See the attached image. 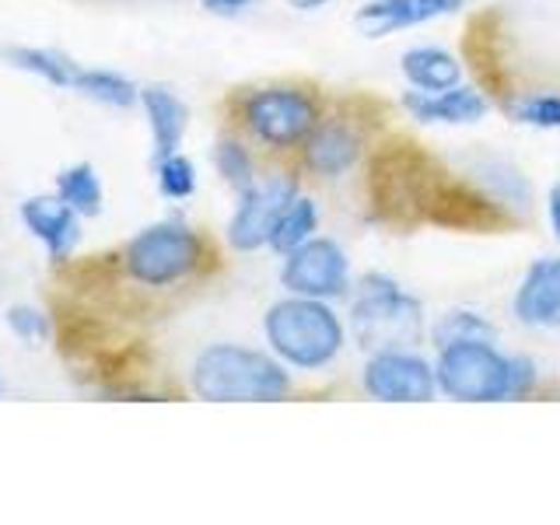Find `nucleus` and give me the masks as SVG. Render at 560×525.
<instances>
[{
    "mask_svg": "<svg viewBox=\"0 0 560 525\" xmlns=\"http://www.w3.org/2000/svg\"><path fill=\"white\" fill-rule=\"evenodd\" d=\"M326 116L319 88L305 81H267L235 88L224 98V127L242 133L267 158H294Z\"/></svg>",
    "mask_w": 560,
    "mask_h": 525,
    "instance_id": "nucleus-1",
    "label": "nucleus"
},
{
    "mask_svg": "<svg viewBox=\"0 0 560 525\" xmlns=\"http://www.w3.org/2000/svg\"><path fill=\"white\" fill-rule=\"evenodd\" d=\"M445 165L420 151L413 140H382L368 154V207L378 221L420 224L431 218L434 192L445 179Z\"/></svg>",
    "mask_w": 560,
    "mask_h": 525,
    "instance_id": "nucleus-2",
    "label": "nucleus"
},
{
    "mask_svg": "<svg viewBox=\"0 0 560 525\" xmlns=\"http://www.w3.org/2000/svg\"><path fill=\"white\" fill-rule=\"evenodd\" d=\"M189 393L207 402H280L294 393V382L273 350L207 343L189 364Z\"/></svg>",
    "mask_w": 560,
    "mask_h": 525,
    "instance_id": "nucleus-3",
    "label": "nucleus"
},
{
    "mask_svg": "<svg viewBox=\"0 0 560 525\" xmlns=\"http://www.w3.org/2000/svg\"><path fill=\"white\" fill-rule=\"evenodd\" d=\"M350 329L332 302L284 294L262 315V340L294 372H326L340 361Z\"/></svg>",
    "mask_w": 560,
    "mask_h": 525,
    "instance_id": "nucleus-4",
    "label": "nucleus"
},
{
    "mask_svg": "<svg viewBox=\"0 0 560 525\" xmlns=\"http://www.w3.org/2000/svg\"><path fill=\"white\" fill-rule=\"evenodd\" d=\"M347 308V329L364 354L396 347H420L428 340V315L420 298L410 294L396 277L368 270L354 280Z\"/></svg>",
    "mask_w": 560,
    "mask_h": 525,
    "instance_id": "nucleus-5",
    "label": "nucleus"
},
{
    "mask_svg": "<svg viewBox=\"0 0 560 525\" xmlns=\"http://www.w3.org/2000/svg\"><path fill=\"white\" fill-rule=\"evenodd\" d=\"M361 98H347L337 109H326L319 127L308 133V140L294 154V165L302 175L312 179H343L347 172H354L368 154H372V116L358 113Z\"/></svg>",
    "mask_w": 560,
    "mask_h": 525,
    "instance_id": "nucleus-6",
    "label": "nucleus"
},
{
    "mask_svg": "<svg viewBox=\"0 0 560 525\" xmlns=\"http://www.w3.org/2000/svg\"><path fill=\"white\" fill-rule=\"evenodd\" d=\"M438 396L459 402H508V354L494 340L438 347Z\"/></svg>",
    "mask_w": 560,
    "mask_h": 525,
    "instance_id": "nucleus-7",
    "label": "nucleus"
},
{
    "mask_svg": "<svg viewBox=\"0 0 560 525\" xmlns=\"http://www.w3.org/2000/svg\"><path fill=\"white\" fill-rule=\"evenodd\" d=\"M298 192H302V172H298V165H280L262 175L253 189L238 192V203L224 228L228 249L242 256L267 249L280 214H284Z\"/></svg>",
    "mask_w": 560,
    "mask_h": 525,
    "instance_id": "nucleus-8",
    "label": "nucleus"
},
{
    "mask_svg": "<svg viewBox=\"0 0 560 525\" xmlns=\"http://www.w3.org/2000/svg\"><path fill=\"white\" fill-rule=\"evenodd\" d=\"M280 288L284 294L323 298V302H347L354 291V270H350L347 249L329 235H315L280 256Z\"/></svg>",
    "mask_w": 560,
    "mask_h": 525,
    "instance_id": "nucleus-9",
    "label": "nucleus"
},
{
    "mask_svg": "<svg viewBox=\"0 0 560 525\" xmlns=\"http://www.w3.org/2000/svg\"><path fill=\"white\" fill-rule=\"evenodd\" d=\"M361 389L378 402H431L438 396L434 361L420 354V347L375 350L364 358Z\"/></svg>",
    "mask_w": 560,
    "mask_h": 525,
    "instance_id": "nucleus-10",
    "label": "nucleus"
},
{
    "mask_svg": "<svg viewBox=\"0 0 560 525\" xmlns=\"http://www.w3.org/2000/svg\"><path fill=\"white\" fill-rule=\"evenodd\" d=\"M18 218H22L25 232L46 249L52 267H63V262L74 259L84 218L60 197L57 189L22 200V207H18Z\"/></svg>",
    "mask_w": 560,
    "mask_h": 525,
    "instance_id": "nucleus-11",
    "label": "nucleus"
},
{
    "mask_svg": "<svg viewBox=\"0 0 560 525\" xmlns=\"http://www.w3.org/2000/svg\"><path fill=\"white\" fill-rule=\"evenodd\" d=\"M466 8V0H364L350 25L361 39H389L396 32L442 22Z\"/></svg>",
    "mask_w": 560,
    "mask_h": 525,
    "instance_id": "nucleus-12",
    "label": "nucleus"
},
{
    "mask_svg": "<svg viewBox=\"0 0 560 525\" xmlns=\"http://www.w3.org/2000/svg\"><path fill=\"white\" fill-rule=\"evenodd\" d=\"M399 109L424 127H472L490 113V98L477 84H455L445 92H420L407 88L399 95Z\"/></svg>",
    "mask_w": 560,
    "mask_h": 525,
    "instance_id": "nucleus-13",
    "label": "nucleus"
},
{
    "mask_svg": "<svg viewBox=\"0 0 560 525\" xmlns=\"http://www.w3.org/2000/svg\"><path fill=\"white\" fill-rule=\"evenodd\" d=\"M512 319L522 329H560V256H542L525 267L512 294Z\"/></svg>",
    "mask_w": 560,
    "mask_h": 525,
    "instance_id": "nucleus-14",
    "label": "nucleus"
},
{
    "mask_svg": "<svg viewBox=\"0 0 560 525\" xmlns=\"http://www.w3.org/2000/svg\"><path fill=\"white\" fill-rule=\"evenodd\" d=\"M463 175L480 192H487V197L494 200L515 224L529 218V210H533V186L522 175V168H515L512 162H508V158L480 151V154H472L469 162L463 165Z\"/></svg>",
    "mask_w": 560,
    "mask_h": 525,
    "instance_id": "nucleus-15",
    "label": "nucleus"
},
{
    "mask_svg": "<svg viewBox=\"0 0 560 525\" xmlns=\"http://www.w3.org/2000/svg\"><path fill=\"white\" fill-rule=\"evenodd\" d=\"M140 109H144V116H148L154 158L183 151V140L189 130V109L172 88H165V84L140 88Z\"/></svg>",
    "mask_w": 560,
    "mask_h": 525,
    "instance_id": "nucleus-16",
    "label": "nucleus"
},
{
    "mask_svg": "<svg viewBox=\"0 0 560 525\" xmlns=\"http://www.w3.org/2000/svg\"><path fill=\"white\" fill-rule=\"evenodd\" d=\"M399 70L407 84L420 92H445L463 84V60L445 46H410L399 57Z\"/></svg>",
    "mask_w": 560,
    "mask_h": 525,
    "instance_id": "nucleus-17",
    "label": "nucleus"
},
{
    "mask_svg": "<svg viewBox=\"0 0 560 525\" xmlns=\"http://www.w3.org/2000/svg\"><path fill=\"white\" fill-rule=\"evenodd\" d=\"M4 60L14 70H25V74L46 81L49 88H63V92H78L81 74H84V63L49 46H8Z\"/></svg>",
    "mask_w": 560,
    "mask_h": 525,
    "instance_id": "nucleus-18",
    "label": "nucleus"
},
{
    "mask_svg": "<svg viewBox=\"0 0 560 525\" xmlns=\"http://www.w3.org/2000/svg\"><path fill=\"white\" fill-rule=\"evenodd\" d=\"M210 162H214L221 183L238 197V192L253 189L262 179L259 168V151L245 140L242 133H235L232 127H224V133L214 140V151H210Z\"/></svg>",
    "mask_w": 560,
    "mask_h": 525,
    "instance_id": "nucleus-19",
    "label": "nucleus"
},
{
    "mask_svg": "<svg viewBox=\"0 0 560 525\" xmlns=\"http://www.w3.org/2000/svg\"><path fill=\"white\" fill-rule=\"evenodd\" d=\"M319 224H323L319 200L308 197V192H298V197L288 203L284 214H280L267 249L277 256H288L291 249H298V245H305L308 238L319 235Z\"/></svg>",
    "mask_w": 560,
    "mask_h": 525,
    "instance_id": "nucleus-20",
    "label": "nucleus"
},
{
    "mask_svg": "<svg viewBox=\"0 0 560 525\" xmlns=\"http://www.w3.org/2000/svg\"><path fill=\"white\" fill-rule=\"evenodd\" d=\"M428 340L434 343V350L448 347V343H463V340H494L498 343L501 329L477 308H448L428 326Z\"/></svg>",
    "mask_w": 560,
    "mask_h": 525,
    "instance_id": "nucleus-21",
    "label": "nucleus"
},
{
    "mask_svg": "<svg viewBox=\"0 0 560 525\" xmlns=\"http://www.w3.org/2000/svg\"><path fill=\"white\" fill-rule=\"evenodd\" d=\"M57 192L78 210L81 218H98L102 207H105V186H102V175L95 165L78 162V165H67L57 175Z\"/></svg>",
    "mask_w": 560,
    "mask_h": 525,
    "instance_id": "nucleus-22",
    "label": "nucleus"
},
{
    "mask_svg": "<svg viewBox=\"0 0 560 525\" xmlns=\"http://www.w3.org/2000/svg\"><path fill=\"white\" fill-rule=\"evenodd\" d=\"M74 95L109 105V109H133V105H140V84H133L127 74H119V70H109V67H84Z\"/></svg>",
    "mask_w": 560,
    "mask_h": 525,
    "instance_id": "nucleus-23",
    "label": "nucleus"
},
{
    "mask_svg": "<svg viewBox=\"0 0 560 525\" xmlns=\"http://www.w3.org/2000/svg\"><path fill=\"white\" fill-rule=\"evenodd\" d=\"M501 109L508 119L522 122V127H533V130H553L560 133V92H547V88H536V92H512Z\"/></svg>",
    "mask_w": 560,
    "mask_h": 525,
    "instance_id": "nucleus-24",
    "label": "nucleus"
},
{
    "mask_svg": "<svg viewBox=\"0 0 560 525\" xmlns=\"http://www.w3.org/2000/svg\"><path fill=\"white\" fill-rule=\"evenodd\" d=\"M154 186L165 200L183 203L197 192V165L183 151L154 158Z\"/></svg>",
    "mask_w": 560,
    "mask_h": 525,
    "instance_id": "nucleus-25",
    "label": "nucleus"
},
{
    "mask_svg": "<svg viewBox=\"0 0 560 525\" xmlns=\"http://www.w3.org/2000/svg\"><path fill=\"white\" fill-rule=\"evenodd\" d=\"M8 329L14 332L22 343H49L57 337V323H52V312H39V308H28V305H11L8 308Z\"/></svg>",
    "mask_w": 560,
    "mask_h": 525,
    "instance_id": "nucleus-26",
    "label": "nucleus"
},
{
    "mask_svg": "<svg viewBox=\"0 0 560 525\" xmlns=\"http://www.w3.org/2000/svg\"><path fill=\"white\" fill-rule=\"evenodd\" d=\"M539 389V364L529 354H508V399H529Z\"/></svg>",
    "mask_w": 560,
    "mask_h": 525,
    "instance_id": "nucleus-27",
    "label": "nucleus"
},
{
    "mask_svg": "<svg viewBox=\"0 0 560 525\" xmlns=\"http://www.w3.org/2000/svg\"><path fill=\"white\" fill-rule=\"evenodd\" d=\"M200 4L207 14H214V18H238L253 4H259V0H200Z\"/></svg>",
    "mask_w": 560,
    "mask_h": 525,
    "instance_id": "nucleus-28",
    "label": "nucleus"
},
{
    "mask_svg": "<svg viewBox=\"0 0 560 525\" xmlns=\"http://www.w3.org/2000/svg\"><path fill=\"white\" fill-rule=\"evenodd\" d=\"M547 218H550V228H553V238L560 245V183H553L550 192H547Z\"/></svg>",
    "mask_w": 560,
    "mask_h": 525,
    "instance_id": "nucleus-29",
    "label": "nucleus"
},
{
    "mask_svg": "<svg viewBox=\"0 0 560 525\" xmlns=\"http://www.w3.org/2000/svg\"><path fill=\"white\" fill-rule=\"evenodd\" d=\"M284 4H288L291 11H298V14H315V11L329 8L332 0H284Z\"/></svg>",
    "mask_w": 560,
    "mask_h": 525,
    "instance_id": "nucleus-30",
    "label": "nucleus"
},
{
    "mask_svg": "<svg viewBox=\"0 0 560 525\" xmlns=\"http://www.w3.org/2000/svg\"><path fill=\"white\" fill-rule=\"evenodd\" d=\"M0 389H4V382H0Z\"/></svg>",
    "mask_w": 560,
    "mask_h": 525,
    "instance_id": "nucleus-31",
    "label": "nucleus"
}]
</instances>
